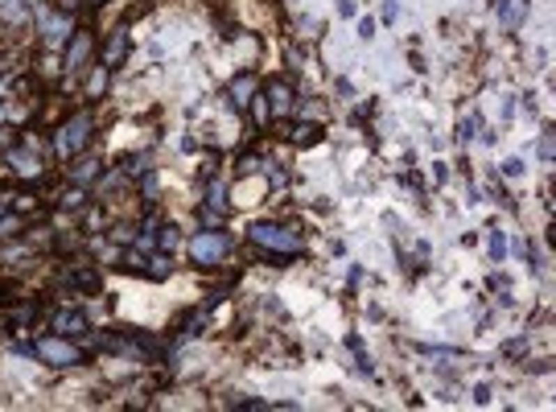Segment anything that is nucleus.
Wrapping results in <instances>:
<instances>
[{"instance_id": "f257e3e1", "label": "nucleus", "mask_w": 556, "mask_h": 412, "mask_svg": "<svg viewBox=\"0 0 556 412\" xmlns=\"http://www.w3.org/2000/svg\"><path fill=\"white\" fill-rule=\"evenodd\" d=\"M91 112H79V116H70L62 128H58V137H54V148H58V157H75V153H83L87 144H91Z\"/></svg>"}, {"instance_id": "423d86ee", "label": "nucleus", "mask_w": 556, "mask_h": 412, "mask_svg": "<svg viewBox=\"0 0 556 412\" xmlns=\"http://www.w3.org/2000/svg\"><path fill=\"white\" fill-rule=\"evenodd\" d=\"M87 54H91V33L87 29H75L70 42H66V70H79Z\"/></svg>"}, {"instance_id": "6e6552de", "label": "nucleus", "mask_w": 556, "mask_h": 412, "mask_svg": "<svg viewBox=\"0 0 556 412\" xmlns=\"http://www.w3.org/2000/svg\"><path fill=\"white\" fill-rule=\"evenodd\" d=\"M54 330H58V334H83V330H87V318H83V314H75V310H70V314H58Z\"/></svg>"}, {"instance_id": "9b49d317", "label": "nucleus", "mask_w": 556, "mask_h": 412, "mask_svg": "<svg viewBox=\"0 0 556 412\" xmlns=\"http://www.w3.org/2000/svg\"><path fill=\"white\" fill-rule=\"evenodd\" d=\"M13 169L25 174V178H38V157H21V153H13Z\"/></svg>"}, {"instance_id": "20e7f679", "label": "nucleus", "mask_w": 556, "mask_h": 412, "mask_svg": "<svg viewBox=\"0 0 556 412\" xmlns=\"http://www.w3.org/2000/svg\"><path fill=\"white\" fill-rule=\"evenodd\" d=\"M252 243H260V247H268V252H280V256H293V252L301 247V239H297L293 231L277 227V223H256V227H252Z\"/></svg>"}, {"instance_id": "7ed1b4c3", "label": "nucleus", "mask_w": 556, "mask_h": 412, "mask_svg": "<svg viewBox=\"0 0 556 412\" xmlns=\"http://www.w3.org/2000/svg\"><path fill=\"white\" fill-rule=\"evenodd\" d=\"M33 355H38V359H46L49 367H79V363H83V351H79V346H70V342H66V334H62V338H42V342H33Z\"/></svg>"}, {"instance_id": "dca6fc26", "label": "nucleus", "mask_w": 556, "mask_h": 412, "mask_svg": "<svg viewBox=\"0 0 556 412\" xmlns=\"http://www.w3.org/2000/svg\"><path fill=\"white\" fill-rule=\"evenodd\" d=\"M4 211H8V194H0V215H4Z\"/></svg>"}, {"instance_id": "2eb2a0df", "label": "nucleus", "mask_w": 556, "mask_h": 412, "mask_svg": "<svg viewBox=\"0 0 556 412\" xmlns=\"http://www.w3.org/2000/svg\"><path fill=\"white\" fill-rule=\"evenodd\" d=\"M519 169H523V161H519V157H511L507 165H503V174H511V178H515V174H519Z\"/></svg>"}, {"instance_id": "a211bd4d", "label": "nucleus", "mask_w": 556, "mask_h": 412, "mask_svg": "<svg viewBox=\"0 0 556 412\" xmlns=\"http://www.w3.org/2000/svg\"><path fill=\"white\" fill-rule=\"evenodd\" d=\"M95 4H103V0H95Z\"/></svg>"}, {"instance_id": "4468645a", "label": "nucleus", "mask_w": 556, "mask_h": 412, "mask_svg": "<svg viewBox=\"0 0 556 412\" xmlns=\"http://www.w3.org/2000/svg\"><path fill=\"white\" fill-rule=\"evenodd\" d=\"M173 243H178V235H173V227H165L161 231V247H173Z\"/></svg>"}, {"instance_id": "ddd939ff", "label": "nucleus", "mask_w": 556, "mask_h": 412, "mask_svg": "<svg viewBox=\"0 0 556 412\" xmlns=\"http://www.w3.org/2000/svg\"><path fill=\"white\" fill-rule=\"evenodd\" d=\"M491 256H495V260L503 256V235H491Z\"/></svg>"}, {"instance_id": "f03ea898", "label": "nucleus", "mask_w": 556, "mask_h": 412, "mask_svg": "<svg viewBox=\"0 0 556 412\" xmlns=\"http://www.w3.org/2000/svg\"><path fill=\"white\" fill-rule=\"evenodd\" d=\"M227 252H231V235H223V231H198V239L190 243V256H194V264H202V268L219 264Z\"/></svg>"}, {"instance_id": "39448f33", "label": "nucleus", "mask_w": 556, "mask_h": 412, "mask_svg": "<svg viewBox=\"0 0 556 412\" xmlns=\"http://www.w3.org/2000/svg\"><path fill=\"white\" fill-rule=\"evenodd\" d=\"M70 33H75V25H70L66 13H42V38H46V46H66Z\"/></svg>"}, {"instance_id": "f3484780", "label": "nucleus", "mask_w": 556, "mask_h": 412, "mask_svg": "<svg viewBox=\"0 0 556 412\" xmlns=\"http://www.w3.org/2000/svg\"><path fill=\"white\" fill-rule=\"evenodd\" d=\"M58 4H62V8H75V4H79V0H58Z\"/></svg>"}, {"instance_id": "0eeeda50", "label": "nucleus", "mask_w": 556, "mask_h": 412, "mask_svg": "<svg viewBox=\"0 0 556 412\" xmlns=\"http://www.w3.org/2000/svg\"><path fill=\"white\" fill-rule=\"evenodd\" d=\"M124 49H128V33H124V29H116V33H111V42H107V54H103V66H120Z\"/></svg>"}, {"instance_id": "f8f14e48", "label": "nucleus", "mask_w": 556, "mask_h": 412, "mask_svg": "<svg viewBox=\"0 0 556 412\" xmlns=\"http://www.w3.org/2000/svg\"><path fill=\"white\" fill-rule=\"evenodd\" d=\"M148 264H153V268H148V276H153V280L169 276V256H165V260H148Z\"/></svg>"}, {"instance_id": "1a4fd4ad", "label": "nucleus", "mask_w": 556, "mask_h": 412, "mask_svg": "<svg viewBox=\"0 0 556 412\" xmlns=\"http://www.w3.org/2000/svg\"><path fill=\"white\" fill-rule=\"evenodd\" d=\"M231 95H235V103L243 107V103H247V99L256 95V79H252V75H239V79L231 83Z\"/></svg>"}, {"instance_id": "9d476101", "label": "nucleus", "mask_w": 556, "mask_h": 412, "mask_svg": "<svg viewBox=\"0 0 556 412\" xmlns=\"http://www.w3.org/2000/svg\"><path fill=\"white\" fill-rule=\"evenodd\" d=\"M268 95H272V103H268V107H272V112H280V116H284V112L293 107V95H288V87H280V83H277V87H272Z\"/></svg>"}]
</instances>
